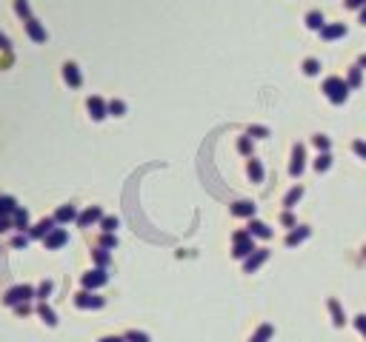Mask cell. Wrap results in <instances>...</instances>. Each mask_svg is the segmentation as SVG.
<instances>
[{"label": "cell", "mask_w": 366, "mask_h": 342, "mask_svg": "<svg viewBox=\"0 0 366 342\" xmlns=\"http://www.w3.org/2000/svg\"><path fill=\"white\" fill-rule=\"evenodd\" d=\"M360 23H363V26H366V9L360 12Z\"/></svg>", "instance_id": "obj_47"}, {"label": "cell", "mask_w": 366, "mask_h": 342, "mask_svg": "<svg viewBox=\"0 0 366 342\" xmlns=\"http://www.w3.org/2000/svg\"><path fill=\"white\" fill-rule=\"evenodd\" d=\"M349 86H352V88L360 86V69H357V66L352 69V74H349Z\"/></svg>", "instance_id": "obj_39"}, {"label": "cell", "mask_w": 366, "mask_h": 342, "mask_svg": "<svg viewBox=\"0 0 366 342\" xmlns=\"http://www.w3.org/2000/svg\"><path fill=\"white\" fill-rule=\"evenodd\" d=\"M23 26H26V35L32 37V40H35V43H46V40H49V35H46V29L40 26V20H37V18L26 20V23H23Z\"/></svg>", "instance_id": "obj_11"}, {"label": "cell", "mask_w": 366, "mask_h": 342, "mask_svg": "<svg viewBox=\"0 0 366 342\" xmlns=\"http://www.w3.org/2000/svg\"><path fill=\"white\" fill-rule=\"evenodd\" d=\"M75 305L78 308H103L106 305V299L98 297V294H92V291H81V294L75 297Z\"/></svg>", "instance_id": "obj_6"}, {"label": "cell", "mask_w": 366, "mask_h": 342, "mask_svg": "<svg viewBox=\"0 0 366 342\" xmlns=\"http://www.w3.org/2000/svg\"><path fill=\"white\" fill-rule=\"evenodd\" d=\"M86 108H89L92 120H103V117L109 114V103L103 100V97H89V100H86Z\"/></svg>", "instance_id": "obj_7"}, {"label": "cell", "mask_w": 366, "mask_h": 342, "mask_svg": "<svg viewBox=\"0 0 366 342\" xmlns=\"http://www.w3.org/2000/svg\"><path fill=\"white\" fill-rule=\"evenodd\" d=\"M100 342H126V339H120V336H103Z\"/></svg>", "instance_id": "obj_46"}, {"label": "cell", "mask_w": 366, "mask_h": 342, "mask_svg": "<svg viewBox=\"0 0 366 342\" xmlns=\"http://www.w3.org/2000/svg\"><path fill=\"white\" fill-rule=\"evenodd\" d=\"M246 231H249L252 237H263V240H269V237H272V228H269L266 222H260V219H252Z\"/></svg>", "instance_id": "obj_16"}, {"label": "cell", "mask_w": 366, "mask_h": 342, "mask_svg": "<svg viewBox=\"0 0 366 342\" xmlns=\"http://www.w3.org/2000/svg\"><path fill=\"white\" fill-rule=\"evenodd\" d=\"M318 71H321V63L318 60H312V57L304 60V74H318Z\"/></svg>", "instance_id": "obj_31"}, {"label": "cell", "mask_w": 366, "mask_h": 342, "mask_svg": "<svg viewBox=\"0 0 366 342\" xmlns=\"http://www.w3.org/2000/svg\"><path fill=\"white\" fill-rule=\"evenodd\" d=\"M315 146H318L321 151L329 149V140H326V134H315Z\"/></svg>", "instance_id": "obj_38"}, {"label": "cell", "mask_w": 366, "mask_h": 342, "mask_svg": "<svg viewBox=\"0 0 366 342\" xmlns=\"http://www.w3.org/2000/svg\"><path fill=\"white\" fill-rule=\"evenodd\" d=\"M26 246H29V234H18L12 240V248H26Z\"/></svg>", "instance_id": "obj_36"}, {"label": "cell", "mask_w": 366, "mask_h": 342, "mask_svg": "<svg viewBox=\"0 0 366 342\" xmlns=\"http://www.w3.org/2000/svg\"><path fill=\"white\" fill-rule=\"evenodd\" d=\"M255 251H258V248H255V240H252L249 231H238V234H235V251H232L235 260H246V257L255 254Z\"/></svg>", "instance_id": "obj_2"}, {"label": "cell", "mask_w": 366, "mask_h": 342, "mask_svg": "<svg viewBox=\"0 0 366 342\" xmlns=\"http://www.w3.org/2000/svg\"><path fill=\"white\" fill-rule=\"evenodd\" d=\"M246 171H249L252 183H260V180H263V166H260V160L249 157V166H246Z\"/></svg>", "instance_id": "obj_21"}, {"label": "cell", "mask_w": 366, "mask_h": 342, "mask_svg": "<svg viewBox=\"0 0 366 342\" xmlns=\"http://www.w3.org/2000/svg\"><path fill=\"white\" fill-rule=\"evenodd\" d=\"M306 237H309V228H306V225H298L295 231H292V234L286 237V246L292 248V246H298V243H304Z\"/></svg>", "instance_id": "obj_20"}, {"label": "cell", "mask_w": 366, "mask_h": 342, "mask_svg": "<svg viewBox=\"0 0 366 342\" xmlns=\"http://www.w3.org/2000/svg\"><path fill=\"white\" fill-rule=\"evenodd\" d=\"M280 222H283V225H295V217H292V211H283V214H280Z\"/></svg>", "instance_id": "obj_41"}, {"label": "cell", "mask_w": 366, "mask_h": 342, "mask_svg": "<svg viewBox=\"0 0 366 342\" xmlns=\"http://www.w3.org/2000/svg\"><path fill=\"white\" fill-rule=\"evenodd\" d=\"M329 163H332V157L326 154V151H323L321 157L315 160V168H318V171H326V168H329Z\"/></svg>", "instance_id": "obj_33"}, {"label": "cell", "mask_w": 366, "mask_h": 342, "mask_svg": "<svg viewBox=\"0 0 366 342\" xmlns=\"http://www.w3.org/2000/svg\"><path fill=\"white\" fill-rule=\"evenodd\" d=\"M71 219H78V208L75 205H60V208L54 211V222H71Z\"/></svg>", "instance_id": "obj_15"}, {"label": "cell", "mask_w": 366, "mask_h": 342, "mask_svg": "<svg viewBox=\"0 0 366 342\" xmlns=\"http://www.w3.org/2000/svg\"><path fill=\"white\" fill-rule=\"evenodd\" d=\"M366 6V0H346V9H360Z\"/></svg>", "instance_id": "obj_45"}, {"label": "cell", "mask_w": 366, "mask_h": 342, "mask_svg": "<svg viewBox=\"0 0 366 342\" xmlns=\"http://www.w3.org/2000/svg\"><path fill=\"white\" fill-rule=\"evenodd\" d=\"M12 49V43H9V37L3 35V32H0V52H9Z\"/></svg>", "instance_id": "obj_44"}, {"label": "cell", "mask_w": 366, "mask_h": 342, "mask_svg": "<svg viewBox=\"0 0 366 342\" xmlns=\"http://www.w3.org/2000/svg\"><path fill=\"white\" fill-rule=\"evenodd\" d=\"M37 314H40V319H43L49 328H54V325H57V314H54V311L46 305V302H40V305H37Z\"/></svg>", "instance_id": "obj_19"}, {"label": "cell", "mask_w": 366, "mask_h": 342, "mask_svg": "<svg viewBox=\"0 0 366 342\" xmlns=\"http://www.w3.org/2000/svg\"><path fill=\"white\" fill-rule=\"evenodd\" d=\"M329 308H332V316H335V322H343V316H340V305L335 302V299H329Z\"/></svg>", "instance_id": "obj_37"}, {"label": "cell", "mask_w": 366, "mask_h": 342, "mask_svg": "<svg viewBox=\"0 0 366 342\" xmlns=\"http://www.w3.org/2000/svg\"><path fill=\"white\" fill-rule=\"evenodd\" d=\"M323 91H326V97H329L332 103H343L346 94H349V86L340 77H329L326 83H323Z\"/></svg>", "instance_id": "obj_3"}, {"label": "cell", "mask_w": 366, "mask_h": 342, "mask_svg": "<svg viewBox=\"0 0 366 342\" xmlns=\"http://www.w3.org/2000/svg\"><path fill=\"white\" fill-rule=\"evenodd\" d=\"M12 225H15V231H20V234H23V231H29V211L23 208V205H20L18 211H15V214H12Z\"/></svg>", "instance_id": "obj_14"}, {"label": "cell", "mask_w": 366, "mask_h": 342, "mask_svg": "<svg viewBox=\"0 0 366 342\" xmlns=\"http://www.w3.org/2000/svg\"><path fill=\"white\" fill-rule=\"evenodd\" d=\"M15 12H18V18L26 23L32 20V6H29V0H15Z\"/></svg>", "instance_id": "obj_22"}, {"label": "cell", "mask_w": 366, "mask_h": 342, "mask_svg": "<svg viewBox=\"0 0 366 342\" xmlns=\"http://www.w3.org/2000/svg\"><path fill=\"white\" fill-rule=\"evenodd\" d=\"M301 197H304V188H301V185H295V188H292V191L286 194V200H283V205H286V211L292 208V205H295L298 200H301Z\"/></svg>", "instance_id": "obj_25"}, {"label": "cell", "mask_w": 366, "mask_h": 342, "mask_svg": "<svg viewBox=\"0 0 366 342\" xmlns=\"http://www.w3.org/2000/svg\"><path fill=\"white\" fill-rule=\"evenodd\" d=\"M52 288H54V282H52V280H43V282H40V285L35 288V297L40 299V302H46V297L52 294Z\"/></svg>", "instance_id": "obj_23"}, {"label": "cell", "mask_w": 366, "mask_h": 342, "mask_svg": "<svg viewBox=\"0 0 366 342\" xmlns=\"http://www.w3.org/2000/svg\"><path fill=\"white\" fill-rule=\"evenodd\" d=\"M9 228H15L12 225V217H0V234H6Z\"/></svg>", "instance_id": "obj_43"}, {"label": "cell", "mask_w": 366, "mask_h": 342, "mask_svg": "<svg viewBox=\"0 0 366 342\" xmlns=\"http://www.w3.org/2000/svg\"><path fill=\"white\" fill-rule=\"evenodd\" d=\"M266 260H269V251H266V248H258L255 254H249L246 260H243V271H246V274L258 271V268H260L263 263H266Z\"/></svg>", "instance_id": "obj_8"}, {"label": "cell", "mask_w": 366, "mask_h": 342, "mask_svg": "<svg viewBox=\"0 0 366 342\" xmlns=\"http://www.w3.org/2000/svg\"><path fill=\"white\" fill-rule=\"evenodd\" d=\"M117 225H120V219H117V217H103V219H100V228H103V234H115Z\"/></svg>", "instance_id": "obj_26"}, {"label": "cell", "mask_w": 366, "mask_h": 342, "mask_svg": "<svg viewBox=\"0 0 366 342\" xmlns=\"http://www.w3.org/2000/svg\"><path fill=\"white\" fill-rule=\"evenodd\" d=\"M360 66H366V57H360Z\"/></svg>", "instance_id": "obj_48"}, {"label": "cell", "mask_w": 366, "mask_h": 342, "mask_svg": "<svg viewBox=\"0 0 366 342\" xmlns=\"http://www.w3.org/2000/svg\"><path fill=\"white\" fill-rule=\"evenodd\" d=\"M54 225H57V222H54V217H43L37 225L29 228V240H46L54 231Z\"/></svg>", "instance_id": "obj_5"}, {"label": "cell", "mask_w": 366, "mask_h": 342, "mask_svg": "<svg viewBox=\"0 0 366 342\" xmlns=\"http://www.w3.org/2000/svg\"><path fill=\"white\" fill-rule=\"evenodd\" d=\"M100 246H103V248H115L117 246V237H115V234H103V237H100Z\"/></svg>", "instance_id": "obj_35"}, {"label": "cell", "mask_w": 366, "mask_h": 342, "mask_svg": "<svg viewBox=\"0 0 366 342\" xmlns=\"http://www.w3.org/2000/svg\"><path fill=\"white\" fill-rule=\"evenodd\" d=\"M106 280H109L106 268H92V271H86L81 277V282H83V288L86 291H95V288H100V285H106Z\"/></svg>", "instance_id": "obj_4"}, {"label": "cell", "mask_w": 366, "mask_h": 342, "mask_svg": "<svg viewBox=\"0 0 366 342\" xmlns=\"http://www.w3.org/2000/svg\"><path fill=\"white\" fill-rule=\"evenodd\" d=\"M109 114H112V117H123V114H126V103H123V100H109Z\"/></svg>", "instance_id": "obj_28"}, {"label": "cell", "mask_w": 366, "mask_h": 342, "mask_svg": "<svg viewBox=\"0 0 366 342\" xmlns=\"http://www.w3.org/2000/svg\"><path fill=\"white\" fill-rule=\"evenodd\" d=\"M100 219H103V208H100V205H89L83 214H78V225L89 228L92 222H100Z\"/></svg>", "instance_id": "obj_10"}, {"label": "cell", "mask_w": 366, "mask_h": 342, "mask_svg": "<svg viewBox=\"0 0 366 342\" xmlns=\"http://www.w3.org/2000/svg\"><path fill=\"white\" fill-rule=\"evenodd\" d=\"M63 80H66L71 88H81L83 86V74H81V69H78L75 63H63Z\"/></svg>", "instance_id": "obj_12"}, {"label": "cell", "mask_w": 366, "mask_h": 342, "mask_svg": "<svg viewBox=\"0 0 366 342\" xmlns=\"http://www.w3.org/2000/svg\"><path fill=\"white\" fill-rule=\"evenodd\" d=\"M306 26L321 32V29L326 26V23H323V15H321V12H309V15H306Z\"/></svg>", "instance_id": "obj_24"}, {"label": "cell", "mask_w": 366, "mask_h": 342, "mask_svg": "<svg viewBox=\"0 0 366 342\" xmlns=\"http://www.w3.org/2000/svg\"><path fill=\"white\" fill-rule=\"evenodd\" d=\"M32 297H35V288H32V285H12V288L3 294V305H9V308L23 305V302H29Z\"/></svg>", "instance_id": "obj_1"}, {"label": "cell", "mask_w": 366, "mask_h": 342, "mask_svg": "<svg viewBox=\"0 0 366 342\" xmlns=\"http://www.w3.org/2000/svg\"><path fill=\"white\" fill-rule=\"evenodd\" d=\"M92 260L98 263V268H106V265H109V254H106V248H98V251H92Z\"/></svg>", "instance_id": "obj_30"}, {"label": "cell", "mask_w": 366, "mask_h": 342, "mask_svg": "<svg viewBox=\"0 0 366 342\" xmlns=\"http://www.w3.org/2000/svg\"><path fill=\"white\" fill-rule=\"evenodd\" d=\"M66 243H69V231H66V228H54L52 234L43 240V246L49 248V251H57V248L66 246Z\"/></svg>", "instance_id": "obj_9"}, {"label": "cell", "mask_w": 366, "mask_h": 342, "mask_svg": "<svg viewBox=\"0 0 366 342\" xmlns=\"http://www.w3.org/2000/svg\"><path fill=\"white\" fill-rule=\"evenodd\" d=\"M232 214H235V217H255V202L238 200V202L232 205Z\"/></svg>", "instance_id": "obj_17"}, {"label": "cell", "mask_w": 366, "mask_h": 342, "mask_svg": "<svg viewBox=\"0 0 366 342\" xmlns=\"http://www.w3.org/2000/svg\"><path fill=\"white\" fill-rule=\"evenodd\" d=\"M238 151L252 157V137H241V140H238Z\"/></svg>", "instance_id": "obj_32"}, {"label": "cell", "mask_w": 366, "mask_h": 342, "mask_svg": "<svg viewBox=\"0 0 366 342\" xmlns=\"http://www.w3.org/2000/svg\"><path fill=\"white\" fill-rule=\"evenodd\" d=\"M304 157H306L304 146L295 143V149H292V166H289V174L292 177H301V171H304Z\"/></svg>", "instance_id": "obj_13"}, {"label": "cell", "mask_w": 366, "mask_h": 342, "mask_svg": "<svg viewBox=\"0 0 366 342\" xmlns=\"http://www.w3.org/2000/svg\"><path fill=\"white\" fill-rule=\"evenodd\" d=\"M352 149H355L357 154H360V157L366 160V143H363V140H355V143H352Z\"/></svg>", "instance_id": "obj_42"}, {"label": "cell", "mask_w": 366, "mask_h": 342, "mask_svg": "<svg viewBox=\"0 0 366 342\" xmlns=\"http://www.w3.org/2000/svg\"><path fill=\"white\" fill-rule=\"evenodd\" d=\"M123 339L126 342H152L149 339V333H143V331H126Z\"/></svg>", "instance_id": "obj_29"}, {"label": "cell", "mask_w": 366, "mask_h": 342, "mask_svg": "<svg viewBox=\"0 0 366 342\" xmlns=\"http://www.w3.org/2000/svg\"><path fill=\"white\" fill-rule=\"evenodd\" d=\"M346 35V26L343 23H335V26H323L321 29V37L323 40H338V37Z\"/></svg>", "instance_id": "obj_18"}, {"label": "cell", "mask_w": 366, "mask_h": 342, "mask_svg": "<svg viewBox=\"0 0 366 342\" xmlns=\"http://www.w3.org/2000/svg\"><path fill=\"white\" fill-rule=\"evenodd\" d=\"M249 137H269V129H263V126H249Z\"/></svg>", "instance_id": "obj_34"}, {"label": "cell", "mask_w": 366, "mask_h": 342, "mask_svg": "<svg viewBox=\"0 0 366 342\" xmlns=\"http://www.w3.org/2000/svg\"><path fill=\"white\" fill-rule=\"evenodd\" d=\"M269 336H272V325H260L258 331L252 333V339H249V342H266Z\"/></svg>", "instance_id": "obj_27"}, {"label": "cell", "mask_w": 366, "mask_h": 342, "mask_svg": "<svg viewBox=\"0 0 366 342\" xmlns=\"http://www.w3.org/2000/svg\"><path fill=\"white\" fill-rule=\"evenodd\" d=\"M15 314H18V316L32 314V305H29V302H23V305H15Z\"/></svg>", "instance_id": "obj_40"}]
</instances>
